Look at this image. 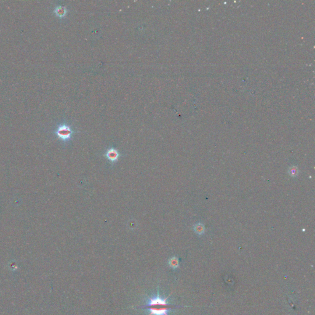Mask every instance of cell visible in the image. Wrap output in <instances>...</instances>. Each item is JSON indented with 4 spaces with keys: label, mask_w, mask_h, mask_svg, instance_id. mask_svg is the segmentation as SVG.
<instances>
[{
    "label": "cell",
    "mask_w": 315,
    "mask_h": 315,
    "mask_svg": "<svg viewBox=\"0 0 315 315\" xmlns=\"http://www.w3.org/2000/svg\"><path fill=\"white\" fill-rule=\"evenodd\" d=\"M67 12V9L65 7L61 6L56 7L54 10V12H55V15L60 18H63L64 17H65L66 16Z\"/></svg>",
    "instance_id": "277c9868"
},
{
    "label": "cell",
    "mask_w": 315,
    "mask_h": 315,
    "mask_svg": "<svg viewBox=\"0 0 315 315\" xmlns=\"http://www.w3.org/2000/svg\"><path fill=\"white\" fill-rule=\"evenodd\" d=\"M288 171H289V175L292 177H296V176H297V175L299 174V169H298L297 167H296L295 166H292L290 167Z\"/></svg>",
    "instance_id": "8992f818"
},
{
    "label": "cell",
    "mask_w": 315,
    "mask_h": 315,
    "mask_svg": "<svg viewBox=\"0 0 315 315\" xmlns=\"http://www.w3.org/2000/svg\"><path fill=\"white\" fill-rule=\"evenodd\" d=\"M169 265L172 267V268H176L178 267V265H179V260H178V259L177 257H172L171 259H170L169 261Z\"/></svg>",
    "instance_id": "52a82bcc"
},
{
    "label": "cell",
    "mask_w": 315,
    "mask_h": 315,
    "mask_svg": "<svg viewBox=\"0 0 315 315\" xmlns=\"http://www.w3.org/2000/svg\"><path fill=\"white\" fill-rule=\"evenodd\" d=\"M194 231L195 232L199 235H203L204 233V231H205V228H204V226L203 224L201 223H198L196 225H194Z\"/></svg>",
    "instance_id": "5b68a950"
},
{
    "label": "cell",
    "mask_w": 315,
    "mask_h": 315,
    "mask_svg": "<svg viewBox=\"0 0 315 315\" xmlns=\"http://www.w3.org/2000/svg\"><path fill=\"white\" fill-rule=\"evenodd\" d=\"M168 298L163 299L158 294L155 297H149L148 303L141 308L148 310V315H168L169 311L175 306L168 303Z\"/></svg>",
    "instance_id": "6da1fadb"
},
{
    "label": "cell",
    "mask_w": 315,
    "mask_h": 315,
    "mask_svg": "<svg viewBox=\"0 0 315 315\" xmlns=\"http://www.w3.org/2000/svg\"><path fill=\"white\" fill-rule=\"evenodd\" d=\"M55 133L59 139L64 141H67L71 139L73 131L69 125L64 124L59 126Z\"/></svg>",
    "instance_id": "7a4b0ae2"
},
{
    "label": "cell",
    "mask_w": 315,
    "mask_h": 315,
    "mask_svg": "<svg viewBox=\"0 0 315 315\" xmlns=\"http://www.w3.org/2000/svg\"><path fill=\"white\" fill-rule=\"evenodd\" d=\"M105 156L110 162L115 163L118 160L120 154L116 149L114 148H110L107 150Z\"/></svg>",
    "instance_id": "3957f363"
}]
</instances>
